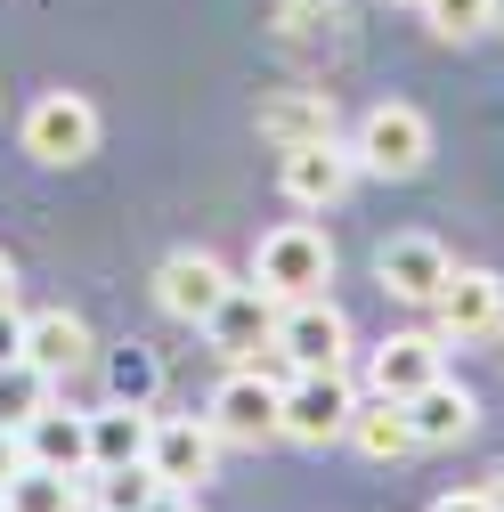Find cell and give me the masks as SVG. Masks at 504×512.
Here are the masks:
<instances>
[{
    "label": "cell",
    "mask_w": 504,
    "mask_h": 512,
    "mask_svg": "<svg viewBox=\"0 0 504 512\" xmlns=\"http://www.w3.org/2000/svg\"><path fill=\"white\" fill-rule=\"evenodd\" d=\"M252 285L277 293V301H309V293H326V285H334V244H326L318 228L285 220V228L261 236V252H252Z\"/></svg>",
    "instance_id": "1"
},
{
    "label": "cell",
    "mask_w": 504,
    "mask_h": 512,
    "mask_svg": "<svg viewBox=\"0 0 504 512\" xmlns=\"http://www.w3.org/2000/svg\"><path fill=\"white\" fill-rule=\"evenodd\" d=\"M350 415H358L350 374H342V366H301V374L285 382L277 439H293V447H326V439H342V431H350Z\"/></svg>",
    "instance_id": "2"
},
{
    "label": "cell",
    "mask_w": 504,
    "mask_h": 512,
    "mask_svg": "<svg viewBox=\"0 0 504 512\" xmlns=\"http://www.w3.org/2000/svg\"><path fill=\"white\" fill-rule=\"evenodd\" d=\"M277 415H285V382H269L261 358H252V366H228V382H220L212 407H204V423L220 431V447H261V439H277Z\"/></svg>",
    "instance_id": "3"
},
{
    "label": "cell",
    "mask_w": 504,
    "mask_h": 512,
    "mask_svg": "<svg viewBox=\"0 0 504 512\" xmlns=\"http://www.w3.org/2000/svg\"><path fill=\"white\" fill-rule=\"evenodd\" d=\"M25 155L49 163V171H66V163H90L98 155V106L82 90H49L25 106Z\"/></svg>",
    "instance_id": "4"
},
{
    "label": "cell",
    "mask_w": 504,
    "mask_h": 512,
    "mask_svg": "<svg viewBox=\"0 0 504 512\" xmlns=\"http://www.w3.org/2000/svg\"><path fill=\"white\" fill-rule=\"evenodd\" d=\"M350 155H358V171H374V179H415V171L431 163V122H423L415 106H374V114L358 122Z\"/></svg>",
    "instance_id": "5"
},
{
    "label": "cell",
    "mask_w": 504,
    "mask_h": 512,
    "mask_svg": "<svg viewBox=\"0 0 504 512\" xmlns=\"http://www.w3.org/2000/svg\"><path fill=\"white\" fill-rule=\"evenodd\" d=\"M293 374L301 366H342L350 358V317L326 301V293H309V301H285L277 309V342H269Z\"/></svg>",
    "instance_id": "6"
},
{
    "label": "cell",
    "mask_w": 504,
    "mask_h": 512,
    "mask_svg": "<svg viewBox=\"0 0 504 512\" xmlns=\"http://www.w3.org/2000/svg\"><path fill=\"white\" fill-rule=\"evenodd\" d=\"M147 472L163 488H204L220 472V431L204 415H155V439H147Z\"/></svg>",
    "instance_id": "7"
},
{
    "label": "cell",
    "mask_w": 504,
    "mask_h": 512,
    "mask_svg": "<svg viewBox=\"0 0 504 512\" xmlns=\"http://www.w3.org/2000/svg\"><path fill=\"white\" fill-rule=\"evenodd\" d=\"M431 309H439V342H480L504 326V277L496 269H448Z\"/></svg>",
    "instance_id": "8"
},
{
    "label": "cell",
    "mask_w": 504,
    "mask_h": 512,
    "mask_svg": "<svg viewBox=\"0 0 504 512\" xmlns=\"http://www.w3.org/2000/svg\"><path fill=\"white\" fill-rule=\"evenodd\" d=\"M277 293H261V285H228V301L204 317V334L220 342V358H236V366H252L269 342H277Z\"/></svg>",
    "instance_id": "9"
},
{
    "label": "cell",
    "mask_w": 504,
    "mask_h": 512,
    "mask_svg": "<svg viewBox=\"0 0 504 512\" xmlns=\"http://www.w3.org/2000/svg\"><path fill=\"white\" fill-rule=\"evenodd\" d=\"M285 196L301 204V212H326V204H342L350 196V179H358V155L342 147V139H309V147H285Z\"/></svg>",
    "instance_id": "10"
},
{
    "label": "cell",
    "mask_w": 504,
    "mask_h": 512,
    "mask_svg": "<svg viewBox=\"0 0 504 512\" xmlns=\"http://www.w3.org/2000/svg\"><path fill=\"white\" fill-rule=\"evenodd\" d=\"M228 285H236V277L212 261V252H171V261L155 269V301L179 317V326H204V317L228 301Z\"/></svg>",
    "instance_id": "11"
},
{
    "label": "cell",
    "mask_w": 504,
    "mask_h": 512,
    "mask_svg": "<svg viewBox=\"0 0 504 512\" xmlns=\"http://www.w3.org/2000/svg\"><path fill=\"white\" fill-rule=\"evenodd\" d=\"M448 244H439V236H391L383 252H374V277H383V293L391 301H423L431 309V293L439 285H448Z\"/></svg>",
    "instance_id": "12"
},
{
    "label": "cell",
    "mask_w": 504,
    "mask_h": 512,
    "mask_svg": "<svg viewBox=\"0 0 504 512\" xmlns=\"http://www.w3.org/2000/svg\"><path fill=\"white\" fill-rule=\"evenodd\" d=\"M407 407V423H415V447H456V439H472L480 431V399L464 391V382H448V374H431L415 399H399Z\"/></svg>",
    "instance_id": "13"
},
{
    "label": "cell",
    "mask_w": 504,
    "mask_h": 512,
    "mask_svg": "<svg viewBox=\"0 0 504 512\" xmlns=\"http://www.w3.org/2000/svg\"><path fill=\"white\" fill-rule=\"evenodd\" d=\"M431 374H439V334H383L374 358H366V391L374 399H415Z\"/></svg>",
    "instance_id": "14"
},
{
    "label": "cell",
    "mask_w": 504,
    "mask_h": 512,
    "mask_svg": "<svg viewBox=\"0 0 504 512\" xmlns=\"http://www.w3.org/2000/svg\"><path fill=\"white\" fill-rule=\"evenodd\" d=\"M25 464H49V472H90V415H74V407H41L25 431Z\"/></svg>",
    "instance_id": "15"
},
{
    "label": "cell",
    "mask_w": 504,
    "mask_h": 512,
    "mask_svg": "<svg viewBox=\"0 0 504 512\" xmlns=\"http://www.w3.org/2000/svg\"><path fill=\"white\" fill-rule=\"evenodd\" d=\"M25 358H33L49 382H66V374L90 366V326H82L74 309H41V317H25Z\"/></svg>",
    "instance_id": "16"
},
{
    "label": "cell",
    "mask_w": 504,
    "mask_h": 512,
    "mask_svg": "<svg viewBox=\"0 0 504 512\" xmlns=\"http://www.w3.org/2000/svg\"><path fill=\"white\" fill-rule=\"evenodd\" d=\"M147 439H155V415L131 407V399H106L90 415V472H114V464H147Z\"/></svg>",
    "instance_id": "17"
},
{
    "label": "cell",
    "mask_w": 504,
    "mask_h": 512,
    "mask_svg": "<svg viewBox=\"0 0 504 512\" xmlns=\"http://www.w3.org/2000/svg\"><path fill=\"white\" fill-rule=\"evenodd\" d=\"M261 139L285 155V147H309V139H334V98H318V90H285V98H269L261 106Z\"/></svg>",
    "instance_id": "18"
},
{
    "label": "cell",
    "mask_w": 504,
    "mask_h": 512,
    "mask_svg": "<svg viewBox=\"0 0 504 512\" xmlns=\"http://www.w3.org/2000/svg\"><path fill=\"white\" fill-rule=\"evenodd\" d=\"M366 464H399V456H415V423H407V407L399 399H366L358 415H350V431H342Z\"/></svg>",
    "instance_id": "19"
},
{
    "label": "cell",
    "mask_w": 504,
    "mask_h": 512,
    "mask_svg": "<svg viewBox=\"0 0 504 512\" xmlns=\"http://www.w3.org/2000/svg\"><path fill=\"white\" fill-rule=\"evenodd\" d=\"M9 512H90V472H49V464H25L9 488H0Z\"/></svg>",
    "instance_id": "20"
},
{
    "label": "cell",
    "mask_w": 504,
    "mask_h": 512,
    "mask_svg": "<svg viewBox=\"0 0 504 512\" xmlns=\"http://www.w3.org/2000/svg\"><path fill=\"white\" fill-rule=\"evenodd\" d=\"M49 391H57V382H49L33 358H9V366H0V423H9V431H25V423L49 407Z\"/></svg>",
    "instance_id": "21"
},
{
    "label": "cell",
    "mask_w": 504,
    "mask_h": 512,
    "mask_svg": "<svg viewBox=\"0 0 504 512\" xmlns=\"http://www.w3.org/2000/svg\"><path fill=\"white\" fill-rule=\"evenodd\" d=\"M423 17H431L439 41H456V49H464V41H480L504 9H496V0H423Z\"/></svg>",
    "instance_id": "22"
},
{
    "label": "cell",
    "mask_w": 504,
    "mask_h": 512,
    "mask_svg": "<svg viewBox=\"0 0 504 512\" xmlns=\"http://www.w3.org/2000/svg\"><path fill=\"white\" fill-rule=\"evenodd\" d=\"M90 480H98V512H147L155 488H163L147 464H114V472H90Z\"/></svg>",
    "instance_id": "23"
},
{
    "label": "cell",
    "mask_w": 504,
    "mask_h": 512,
    "mask_svg": "<svg viewBox=\"0 0 504 512\" xmlns=\"http://www.w3.org/2000/svg\"><path fill=\"white\" fill-rule=\"evenodd\" d=\"M106 382H114V399H131V407H147L155 399V382H163V366L131 342V350H114V366H106Z\"/></svg>",
    "instance_id": "24"
},
{
    "label": "cell",
    "mask_w": 504,
    "mask_h": 512,
    "mask_svg": "<svg viewBox=\"0 0 504 512\" xmlns=\"http://www.w3.org/2000/svg\"><path fill=\"white\" fill-rule=\"evenodd\" d=\"M9 358H25V317H17V301L0 309V366H9Z\"/></svg>",
    "instance_id": "25"
},
{
    "label": "cell",
    "mask_w": 504,
    "mask_h": 512,
    "mask_svg": "<svg viewBox=\"0 0 504 512\" xmlns=\"http://www.w3.org/2000/svg\"><path fill=\"white\" fill-rule=\"evenodd\" d=\"M17 472H25V439H17V431H9V423H0V488H9V480H17Z\"/></svg>",
    "instance_id": "26"
},
{
    "label": "cell",
    "mask_w": 504,
    "mask_h": 512,
    "mask_svg": "<svg viewBox=\"0 0 504 512\" xmlns=\"http://www.w3.org/2000/svg\"><path fill=\"white\" fill-rule=\"evenodd\" d=\"M431 512H496V504H488V488H456V496H439Z\"/></svg>",
    "instance_id": "27"
},
{
    "label": "cell",
    "mask_w": 504,
    "mask_h": 512,
    "mask_svg": "<svg viewBox=\"0 0 504 512\" xmlns=\"http://www.w3.org/2000/svg\"><path fill=\"white\" fill-rule=\"evenodd\" d=\"M147 512H196V488H155Z\"/></svg>",
    "instance_id": "28"
},
{
    "label": "cell",
    "mask_w": 504,
    "mask_h": 512,
    "mask_svg": "<svg viewBox=\"0 0 504 512\" xmlns=\"http://www.w3.org/2000/svg\"><path fill=\"white\" fill-rule=\"evenodd\" d=\"M9 301H17V261L0 252V309H9Z\"/></svg>",
    "instance_id": "29"
},
{
    "label": "cell",
    "mask_w": 504,
    "mask_h": 512,
    "mask_svg": "<svg viewBox=\"0 0 504 512\" xmlns=\"http://www.w3.org/2000/svg\"><path fill=\"white\" fill-rule=\"evenodd\" d=\"M488 504H496V512H504V472H496V480H488Z\"/></svg>",
    "instance_id": "30"
},
{
    "label": "cell",
    "mask_w": 504,
    "mask_h": 512,
    "mask_svg": "<svg viewBox=\"0 0 504 512\" xmlns=\"http://www.w3.org/2000/svg\"><path fill=\"white\" fill-rule=\"evenodd\" d=\"M407 9H423V0H407Z\"/></svg>",
    "instance_id": "31"
},
{
    "label": "cell",
    "mask_w": 504,
    "mask_h": 512,
    "mask_svg": "<svg viewBox=\"0 0 504 512\" xmlns=\"http://www.w3.org/2000/svg\"><path fill=\"white\" fill-rule=\"evenodd\" d=\"M0 512H9V504H0Z\"/></svg>",
    "instance_id": "32"
},
{
    "label": "cell",
    "mask_w": 504,
    "mask_h": 512,
    "mask_svg": "<svg viewBox=\"0 0 504 512\" xmlns=\"http://www.w3.org/2000/svg\"><path fill=\"white\" fill-rule=\"evenodd\" d=\"M496 25H504V17H496Z\"/></svg>",
    "instance_id": "33"
}]
</instances>
